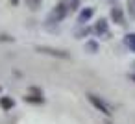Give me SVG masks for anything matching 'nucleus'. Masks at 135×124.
<instances>
[{"label": "nucleus", "mask_w": 135, "mask_h": 124, "mask_svg": "<svg viewBox=\"0 0 135 124\" xmlns=\"http://www.w3.org/2000/svg\"><path fill=\"white\" fill-rule=\"evenodd\" d=\"M87 100H89V102H91V104H93V106H94V107H96V109H98L100 113H104L105 117H111V115H113L111 107H109V106H107V104H105V102H104L102 98H98L96 94L89 93V94H87Z\"/></svg>", "instance_id": "obj_1"}, {"label": "nucleus", "mask_w": 135, "mask_h": 124, "mask_svg": "<svg viewBox=\"0 0 135 124\" xmlns=\"http://www.w3.org/2000/svg\"><path fill=\"white\" fill-rule=\"evenodd\" d=\"M39 52H43V54H48V56H56V58H63V59H69L70 56H69V52H65V50H54V48H37Z\"/></svg>", "instance_id": "obj_2"}, {"label": "nucleus", "mask_w": 135, "mask_h": 124, "mask_svg": "<svg viewBox=\"0 0 135 124\" xmlns=\"http://www.w3.org/2000/svg\"><path fill=\"white\" fill-rule=\"evenodd\" d=\"M0 106H2V109H6V111H9L13 106H15V102L9 98V96H0Z\"/></svg>", "instance_id": "obj_3"}, {"label": "nucleus", "mask_w": 135, "mask_h": 124, "mask_svg": "<svg viewBox=\"0 0 135 124\" xmlns=\"http://www.w3.org/2000/svg\"><path fill=\"white\" fill-rule=\"evenodd\" d=\"M24 100H26V102H33V104H43V102H45V98H35V96H32V94H28Z\"/></svg>", "instance_id": "obj_4"}, {"label": "nucleus", "mask_w": 135, "mask_h": 124, "mask_svg": "<svg viewBox=\"0 0 135 124\" xmlns=\"http://www.w3.org/2000/svg\"><path fill=\"white\" fill-rule=\"evenodd\" d=\"M126 43L129 45V48L135 52V34H131V35H128V39H126Z\"/></svg>", "instance_id": "obj_5"}, {"label": "nucleus", "mask_w": 135, "mask_h": 124, "mask_svg": "<svg viewBox=\"0 0 135 124\" xmlns=\"http://www.w3.org/2000/svg\"><path fill=\"white\" fill-rule=\"evenodd\" d=\"M91 15H93V9H85V11H83V15H81V21H83V19H87V17H91Z\"/></svg>", "instance_id": "obj_6"}, {"label": "nucleus", "mask_w": 135, "mask_h": 124, "mask_svg": "<svg viewBox=\"0 0 135 124\" xmlns=\"http://www.w3.org/2000/svg\"><path fill=\"white\" fill-rule=\"evenodd\" d=\"M129 78H131V80H133V82H135V76H133V74H131V76H129Z\"/></svg>", "instance_id": "obj_7"}]
</instances>
